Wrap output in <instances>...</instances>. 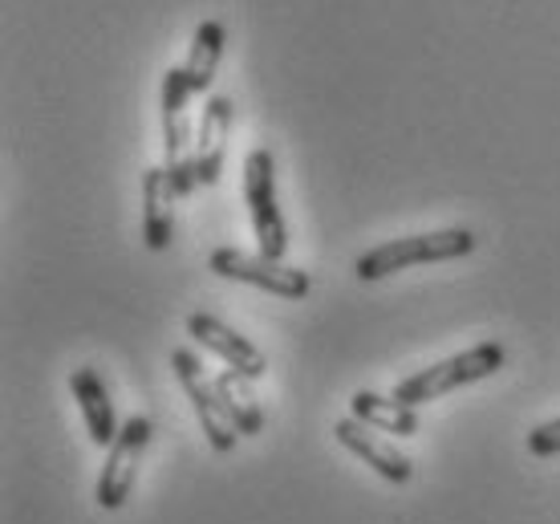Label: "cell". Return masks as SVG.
<instances>
[{"instance_id": "cell-15", "label": "cell", "mask_w": 560, "mask_h": 524, "mask_svg": "<svg viewBox=\"0 0 560 524\" xmlns=\"http://www.w3.org/2000/svg\"><path fill=\"white\" fill-rule=\"evenodd\" d=\"M224 45H228V33L220 21H203L196 28V37H191V54H187V82L196 94H208L211 90V78H215V66H220V57H224Z\"/></svg>"}, {"instance_id": "cell-9", "label": "cell", "mask_w": 560, "mask_h": 524, "mask_svg": "<svg viewBox=\"0 0 560 524\" xmlns=\"http://www.w3.org/2000/svg\"><path fill=\"white\" fill-rule=\"evenodd\" d=\"M334 440L346 447V452H353L362 464H370V468L378 471L382 480L390 484H410V476H415V464H410L402 452H394L390 443H382L378 435H374V427L358 423V419H337L334 423Z\"/></svg>"}, {"instance_id": "cell-7", "label": "cell", "mask_w": 560, "mask_h": 524, "mask_svg": "<svg viewBox=\"0 0 560 524\" xmlns=\"http://www.w3.org/2000/svg\"><path fill=\"white\" fill-rule=\"evenodd\" d=\"M208 269L215 277H228V281H244V284H256V289H268V293H277V298H289V301H301L308 298V281L305 269H289L284 260H268L260 253H240V248H215L208 256Z\"/></svg>"}, {"instance_id": "cell-4", "label": "cell", "mask_w": 560, "mask_h": 524, "mask_svg": "<svg viewBox=\"0 0 560 524\" xmlns=\"http://www.w3.org/2000/svg\"><path fill=\"white\" fill-rule=\"evenodd\" d=\"M244 203H248V216H253L260 256L284 260V253H289V224H284L277 203V163H272V151H265V147H256L253 155L244 159Z\"/></svg>"}, {"instance_id": "cell-8", "label": "cell", "mask_w": 560, "mask_h": 524, "mask_svg": "<svg viewBox=\"0 0 560 524\" xmlns=\"http://www.w3.org/2000/svg\"><path fill=\"white\" fill-rule=\"evenodd\" d=\"M187 334H191L208 354L220 358L228 370H240V374L253 379V383L256 379H265V370H268L265 354H260L244 334L228 329L224 322H215L211 313H191V317H187Z\"/></svg>"}, {"instance_id": "cell-11", "label": "cell", "mask_w": 560, "mask_h": 524, "mask_svg": "<svg viewBox=\"0 0 560 524\" xmlns=\"http://www.w3.org/2000/svg\"><path fill=\"white\" fill-rule=\"evenodd\" d=\"M70 391H73V398H78V407H82L90 443H94V447H110V443L118 440L122 423H118V415H114V398H110V391H106V383H102V374L94 366L73 370Z\"/></svg>"}, {"instance_id": "cell-5", "label": "cell", "mask_w": 560, "mask_h": 524, "mask_svg": "<svg viewBox=\"0 0 560 524\" xmlns=\"http://www.w3.org/2000/svg\"><path fill=\"white\" fill-rule=\"evenodd\" d=\"M151 431H154V423L147 415H130L127 423H122V431H118V440L106 447L98 488H94L98 509L114 512L130 500L135 480H139V464H142V455H147V443H151Z\"/></svg>"}, {"instance_id": "cell-14", "label": "cell", "mask_w": 560, "mask_h": 524, "mask_svg": "<svg viewBox=\"0 0 560 524\" xmlns=\"http://www.w3.org/2000/svg\"><path fill=\"white\" fill-rule=\"evenodd\" d=\"M215 391L224 398V411L236 423L240 435H260L265 431V407L253 395V379H244L240 370H220L215 374Z\"/></svg>"}, {"instance_id": "cell-2", "label": "cell", "mask_w": 560, "mask_h": 524, "mask_svg": "<svg viewBox=\"0 0 560 524\" xmlns=\"http://www.w3.org/2000/svg\"><path fill=\"white\" fill-rule=\"evenodd\" d=\"M500 366H504V346H500V341H479V346L463 350V354L443 358V362H434V366L402 379V383L394 386V398L407 403V407H422V403L451 395V391H459V386L483 383V379H491Z\"/></svg>"}, {"instance_id": "cell-16", "label": "cell", "mask_w": 560, "mask_h": 524, "mask_svg": "<svg viewBox=\"0 0 560 524\" xmlns=\"http://www.w3.org/2000/svg\"><path fill=\"white\" fill-rule=\"evenodd\" d=\"M528 452H533L536 459L560 455V419H548V423H540L536 431H528Z\"/></svg>"}, {"instance_id": "cell-10", "label": "cell", "mask_w": 560, "mask_h": 524, "mask_svg": "<svg viewBox=\"0 0 560 524\" xmlns=\"http://www.w3.org/2000/svg\"><path fill=\"white\" fill-rule=\"evenodd\" d=\"M228 139H232V98L211 94L203 114H199V139H196V167L199 187L220 184L228 159Z\"/></svg>"}, {"instance_id": "cell-1", "label": "cell", "mask_w": 560, "mask_h": 524, "mask_svg": "<svg viewBox=\"0 0 560 524\" xmlns=\"http://www.w3.org/2000/svg\"><path fill=\"white\" fill-rule=\"evenodd\" d=\"M191 98L196 90L187 82V70L163 73V155H167V179L175 196H191L199 187L196 167V135H191Z\"/></svg>"}, {"instance_id": "cell-6", "label": "cell", "mask_w": 560, "mask_h": 524, "mask_svg": "<svg viewBox=\"0 0 560 524\" xmlns=\"http://www.w3.org/2000/svg\"><path fill=\"white\" fill-rule=\"evenodd\" d=\"M171 370H175V379H179L183 395L191 398V411H196L199 427H203V435H208L211 452L228 455L236 447L240 431H236V423L228 419L224 398L215 391V379L203 374V366H199V358L191 354V350H175V354H171Z\"/></svg>"}, {"instance_id": "cell-3", "label": "cell", "mask_w": 560, "mask_h": 524, "mask_svg": "<svg viewBox=\"0 0 560 524\" xmlns=\"http://www.w3.org/2000/svg\"><path fill=\"white\" fill-rule=\"evenodd\" d=\"M476 248V236L467 228H443V232H427V236H398L378 248L358 256V277L362 281H382L390 272L415 269V265H434V260H459Z\"/></svg>"}, {"instance_id": "cell-13", "label": "cell", "mask_w": 560, "mask_h": 524, "mask_svg": "<svg viewBox=\"0 0 560 524\" xmlns=\"http://www.w3.org/2000/svg\"><path fill=\"white\" fill-rule=\"evenodd\" d=\"M350 415L358 423L374 427V431H394V435H415L419 431V415L415 407L398 403L394 395H374V391H358L350 398Z\"/></svg>"}, {"instance_id": "cell-12", "label": "cell", "mask_w": 560, "mask_h": 524, "mask_svg": "<svg viewBox=\"0 0 560 524\" xmlns=\"http://www.w3.org/2000/svg\"><path fill=\"white\" fill-rule=\"evenodd\" d=\"M175 199L179 196L171 191L167 167L142 171V241L151 253H163L175 236V212H171Z\"/></svg>"}]
</instances>
